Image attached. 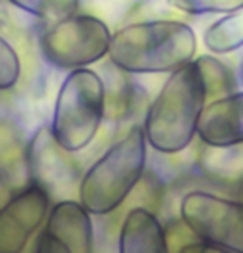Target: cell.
Returning <instances> with one entry per match:
<instances>
[{
	"mask_svg": "<svg viewBox=\"0 0 243 253\" xmlns=\"http://www.w3.org/2000/svg\"><path fill=\"white\" fill-rule=\"evenodd\" d=\"M51 210L50 194L30 184L0 207V253H23Z\"/></svg>",
	"mask_w": 243,
	"mask_h": 253,
	"instance_id": "obj_7",
	"label": "cell"
},
{
	"mask_svg": "<svg viewBox=\"0 0 243 253\" xmlns=\"http://www.w3.org/2000/svg\"><path fill=\"white\" fill-rule=\"evenodd\" d=\"M203 45L215 55L230 53L243 46V8L232 12L203 33Z\"/></svg>",
	"mask_w": 243,
	"mask_h": 253,
	"instance_id": "obj_15",
	"label": "cell"
},
{
	"mask_svg": "<svg viewBox=\"0 0 243 253\" xmlns=\"http://www.w3.org/2000/svg\"><path fill=\"white\" fill-rule=\"evenodd\" d=\"M28 157L32 184L40 185L50 195L78 180V164L71 157V152L56 142L50 126L38 127L32 136Z\"/></svg>",
	"mask_w": 243,
	"mask_h": 253,
	"instance_id": "obj_8",
	"label": "cell"
},
{
	"mask_svg": "<svg viewBox=\"0 0 243 253\" xmlns=\"http://www.w3.org/2000/svg\"><path fill=\"white\" fill-rule=\"evenodd\" d=\"M175 253H232V252L223 250V248H220V247L210 245V243L200 242L195 238V240H192V242L182 243Z\"/></svg>",
	"mask_w": 243,
	"mask_h": 253,
	"instance_id": "obj_22",
	"label": "cell"
},
{
	"mask_svg": "<svg viewBox=\"0 0 243 253\" xmlns=\"http://www.w3.org/2000/svg\"><path fill=\"white\" fill-rule=\"evenodd\" d=\"M197 166L207 179L217 184L243 185V142L225 147H200Z\"/></svg>",
	"mask_w": 243,
	"mask_h": 253,
	"instance_id": "obj_14",
	"label": "cell"
},
{
	"mask_svg": "<svg viewBox=\"0 0 243 253\" xmlns=\"http://www.w3.org/2000/svg\"><path fill=\"white\" fill-rule=\"evenodd\" d=\"M118 253H170L167 230L157 213L147 209H129L118 237Z\"/></svg>",
	"mask_w": 243,
	"mask_h": 253,
	"instance_id": "obj_12",
	"label": "cell"
},
{
	"mask_svg": "<svg viewBox=\"0 0 243 253\" xmlns=\"http://www.w3.org/2000/svg\"><path fill=\"white\" fill-rule=\"evenodd\" d=\"M195 63L199 65L200 73H202L203 81H205L208 103L213 101V99H220L235 93L237 89L235 76H233L232 70L227 65H223L220 60L203 55L199 56L195 60Z\"/></svg>",
	"mask_w": 243,
	"mask_h": 253,
	"instance_id": "obj_16",
	"label": "cell"
},
{
	"mask_svg": "<svg viewBox=\"0 0 243 253\" xmlns=\"http://www.w3.org/2000/svg\"><path fill=\"white\" fill-rule=\"evenodd\" d=\"M104 84V119L111 123H124L139 114L147 103L144 88L132 80V76L111 61L103 66L101 75Z\"/></svg>",
	"mask_w": 243,
	"mask_h": 253,
	"instance_id": "obj_11",
	"label": "cell"
},
{
	"mask_svg": "<svg viewBox=\"0 0 243 253\" xmlns=\"http://www.w3.org/2000/svg\"><path fill=\"white\" fill-rule=\"evenodd\" d=\"M187 15L170 5L169 0H139L134 3L126 18V23H144V22H185Z\"/></svg>",
	"mask_w": 243,
	"mask_h": 253,
	"instance_id": "obj_18",
	"label": "cell"
},
{
	"mask_svg": "<svg viewBox=\"0 0 243 253\" xmlns=\"http://www.w3.org/2000/svg\"><path fill=\"white\" fill-rule=\"evenodd\" d=\"M208 103V94L199 65H185L165 80L144 114L146 139L161 154H179L197 136L199 119Z\"/></svg>",
	"mask_w": 243,
	"mask_h": 253,
	"instance_id": "obj_1",
	"label": "cell"
},
{
	"mask_svg": "<svg viewBox=\"0 0 243 253\" xmlns=\"http://www.w3.org/2000/svg\"><path fill=\"white\" fill-rule=\"evenodd\" d=\"M22 73V63L15 48L0 35V91L12 89Z\"/></svg>",
	"mask_w": 243,
	"mask_h": 253,
	"instance_id": "obj_20",
	"label": "cell"
},
{
	"mask_svg": "<svg viewBox=\"0 0 243 253\" xmlns=\"http://www.w3.org/2000/svg\"><path fill=\"white\" fill-rule=\"evenodd\" d=\"M242 75H243V63H242Z\"/></svg>",
	"mask_w": 243,
	"mask_h": 253,
	"instance_id": "obj_24",
	"label": "cell"
},
{
	"mask_svg": "<svg viewBox=\"0 0 243 253\" xmlns=\"http://www.w3.org/2000/svg\"><path fill=\"white\" fill-rule=\"evenodd\" d=\"M111 32L91 13H76L41 32L38 45L46 63L58 70H83L109 53Z\"/></svg>",
	"mask_w": 243,
	"mask_h": 253,
	"instance_id": "obj_5",
	"label": "cell"
},
{
	"mask_svg": "<svg viewBox=\"0 0 243 253\" xmlns=\"http://www.w3.org/2000/svg\"><path fill=\"white\" fill-rule=\"evenodd\" d=\"M147 146L144 127L134 124L81 175L78 200L91 215H109L126 204L146 175Z\"/></svg>",
	"mask_w": 243,
	"mask_h": 253,
	"instance_id": "obj_3",
	"label": "cell"
},
{
	"mask_svg": "<svg viewBox=\"0 0 243 253\" xmlns=\"http://www.w3.org/2000/svg\"><path fill=\"white\" fill-rule=\"evenodd\" d=\"M104 121L101 75L83 68L70 71L58 89L50 129L56 142L71 154L83 151L96 137Z\"/></svg>",
	"mask_w": 243,
	"mask_h": 253,
	"instance_id": "obj_4",
	"label": "cell"
},
{
	"mask_svg": "<svg viewBox=\"0 0 243 253\" xmlns=\"http://www.w3.org/2000/svg\"><path fill=\"white\" fill-rule=\"evenodd\" d=\"M195 51L197 38L185 22H144L114 32L108 56L129 75H154L184 68Z\"/></svg>",
	"mask_w": 243,
	"mask_h": 253,
	"instance_id": "obj_2",
	"label": "cell"
},
{
	"mask_svg": "<svg viewBox=\"0 0 243 253\" xmlns=\"http://www.w3.org/2000/svg\"><path fill=\"white\" fill-rule=\"evenodd\" d=\"M170 5L184 15L232 13L243 8V0H169Z\"/></svg>",
	"mask_w": 243,
	"mask_h": 253,
	"instance_id": "obj_19",
	"label": "cell"
},
{
	"mask_svg": "<svg viewBox=\"0 0 243 253\" xmlns=\"http://www.w3.org/2000/svg\"><path fill=\"white\" fill-rule=\"evenodd\" d=\"M197 137L203 146L210 147L243 142V91L207 103L199 119Z\"/></svg>",
	"mask_w": 243,
	"mask_h": 253,
	"instance_id": "obj_9",
	"label": "cell"
},
{
	"mask_svg": "<svg viewBox=\"0 0 243 253\" xmlns=\"http://www.w3.org/2000/svg\"><path fill=\"white\" fill-rule=\"evenodd\" d=\"M8 2L48 25L60 23L76 15L80 8V0H8Z\"/></svg>",
	"mask_w": 243,
	"mask_h": 253,
	"instance_id": "obj_17",
	"label": "cell"
},
{
	"mask_svg": "<svg viewBox=\"0 0 243 253\" xmlns=\"http://www.w3.org/2000/svg\"><path fill=\"white\" fill-rule=\"evenodd\" d=\"M237 199L240 200V202H243V185H240V189H238V195Z\"/></svg>",
	"mask_w": 243,
	"mask_h": 253,
	"instance_id": "obj_23",
	"label": "cell"
},
{
	"mask_svg": "<svg viewBox=\"0 0 243 253\" xmlns=\"http://www.w3.org/2000/svg\"><path fill=\"white\" fill-rule=\"evenodd\" d=\"M179 217L197 240L243 253V202L238 199L190 190L180 199Z\"/></svg>",
	"mask_w": 243,
	"mask_h": 253,
	"instance_id": "obj_6",
	"label": "cell"
},
{
	"mask_svg": "<svg viewBox=\"0 0 243 253\" xmlns=\"http://www.w3.org/2000/svg\"><path fill=\"white\" fill-rule=\"evenodd\" d=\"M45 232L70 253H93L94 228L91 213L80 200L65 199L51 205Z\"/></svg>",
	"mask_w": 243,
	"mask_h": 253,
	"instance_id": "obj_10",
	"label": "cell"
},
{
	"mask_svg": "<svg viewBox=\"0 0 243 253\" xmlns=\"http://www.w3.org/2000/svg\"><path fill=\"white\" fill-rule=\"evenodd\" d=\"M33 253H70V252L66 250L60 242H56L55 238H51L48 233L43 230L37 238L35 252Z\"/></svg>",
	"mask_w": 243,
	"mask_h": 253,
	"instance_id": "obj_21",
	"label": "cell"
},
{
	"mask_svg": "<svg viewBox=\"0 0 243 253\" xmlns=\"http://www.w3.org/2000/svg\"><path fill=\"white\" fill-rule=\"evenodd\" d=\"M28 144L20 127L0 116V184L13 194L32 184Z\"/></svg>",
	"mask_w": 243,
	"mask_h": 253,
	"instance_id": "obj_13",
	"label": "cell"
}]
</instances>
